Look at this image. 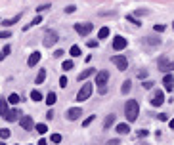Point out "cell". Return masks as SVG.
I'll use <instances>...</instances> for the list:
<instances>
[{
  "mask_svg": "<svg viewBox=\"0 0 174 145\" xmlns=\"http://www.w3.org/2000/svg\"><path fill=\"white\" fill-rule=\"evenodd\" d=\"M124 115H126V120L128 122H134L140 115V105L136 99H128L124 103Z\"/></svg>",
  "mask_w": 174,
  "mask_h": 145,
  "instance_id": "obj_1",
  "label": "cell"
},
{
  "mask_svg": "<svg viewBox=\"0 0 174 145\" xmlns=\"http://www.w3.org/2000/svg\"><path fill=\"white\" fill-rule=\"evenodd\" d=\"M57 40H60V38H57L56 31H46V33H44V46H46V48H52Z\"/></svg>",
  "mask_w": 174,
  "mask_h": 145,
  "instance_id": "obj_2",
  "label": "cell"
},
{
  "mask_svg": "<svg viewBox=\"0 0 174 145\" xmlns=\"http://www.w3.org/2000/svg\"><path fill=\"white\" fill-rule=\"evenodd\" d=\"M92 29H94V25L92 23H75V31L81 36H86V34H90L92 33Z\"/></svg>",
  "mask_w": 174,
  "mask_h": 145,
  "instance_id": "obj_3",
  "label": "cell"
},
{
  "mask_svg": "<svg viewBox=\"0 0 174 145\" xmlns=\"http://www.w3.org/2000/svg\"><path fill=\"white\" fill-rule=\"evenodd\" d=\"M90 96H92V84H84L81 90H78V94H77V101H84Z\"/></svg>",
  "mask_w": 174,
  "mask_h": 145,
  "instance_id": "obj_4",
  "label": "cell"
},
{
  "mask_svg": "<svg viewBox=\"0 0 174 145\" xmlns=\"http://www.w3.org/2000/svg\"><path fill=\"white\" fill-rule=\"evenodd\" d=\"M111 61H113L115 65H117V69H119V71H126V69H128V59H126L124 55H113Z\"/></svg>",
  "mask_w": 174,
  "mask_h": 145,
  "instance_id": "obj_5",
  "label": "cell"
},
{
  "mask_svg": "<svg viewBox=\"0 0 174 145\" xmlns=\"http://www.w3.org/2000/svg\"><path fill=\"white\" fill-rule=\"evenodd\" d=\"M159 69H161V71H165V72L174 71V61H168V59H166V55H163V58H159Z\"/></svg>",
  "mask_w": 174,
  "mask_h": 145,
  "instance_id": "obj_6",
  "label": "cell"
},
{
  "mask_svg": "<svg viewBox=\"0 0 174 145\" xmlns=\"http://www.w3.org/2000/svg\"><path fill=\"white\" fill-rule=\"evenodd\" d=\"M21 128L23 130H27V132H31L35 128V122H33V117H29V115H25V117H21Z\"/></svg>",
  "mask_w": 174,
  "mask_h": 145,
  "instance_id": "obj_7",
  "label": "cell"
},
{
  "mask_svg": "<svg viewBox=\"0 0 174 145\" xmlns=\"http://www.w3.org/2000/svg\"><path fill=\"white\" fill-rule=\"evenodd\" d=\"M163 103H165V94H163L161 90H157L153 94V97H151V105L159 107V105H163Z\"/></svg>",
  "mask_w": 174,
  "mask_h": 145,
  "instance_id": "obj_8",
  "label": "cell"
},
{
  "mask_svg": "<svg viewBox=\"0 0 174 145\" xmlns=\"http://www.w3.org/2000/svg\"><path fill=\"white\" fill-rule=\"evenodd\" d=\"M107 80H109V72L107 71H99L98 75H96V84L98 86H105V84H107Z\"/></svg>",
  "mask_w": 174,
  "mask_h": 145,
  "instance_id": "obj_9",
  "label": "cell"
},
{
  "mask_svg": "<svg viewBox=\"0 0 174 145\" xmlns=\"http://www.w3.org/2000/svg\"><path fill=\"white\" fill-rule=\"evenodd\" d=\"M126 44H128V42H126V38H123V36H115V38H113V48L115 50H124Z\"/></svg>",
  "mask_w": 174,
  "mask_h": 145,
  "instance_id": "obj_10",
  "label": "cell"
},
{
  "mask_svg": "<svg viewBox=\"0 0 174 145\" xmlns=\"http://www.w3.org/2000/svg\"><path fill=\"white\" fill-rule=\"evenodd\" d=\"M82 115V109H78V107H73V109H69V111H67V118H69V120H77L78 117Z\"/></svg>",
  "mask_w": 174,
  "mask_h": 145,
  "instance_id": "obj_11",
  "label": "cell"
},
{
  "mask_svg": "<svg viewBox=\"0 0 174 145\" xmlns=\"http://www.w3.org/2000/svg\"><path fill=\"white\" fill-rule=\"evenodd\" d=\"M174 78H172V75H165V78H163V84H165V90L166 92H172L174 90Z\"/></svg>",
  "mask_w": 174,
  "mask_h": 145,
  "instance_id": "obj_12",
  "label": "cell"
},
{
  "mask_svg": "<svg viewBox=\"0 0 174 145\" xmlns=\"http://www.w3.org/2000/svg\"><path fill=\"white\" fill-rule=\"evenodd\" d=\"M38 61H40V54H38V52H33V54L29 55V61H27V65H29V67H35L36 63H38Z\"/></svg>",
  "mask_w": 174,
  "mask_h": 145,
  "instance_id": "obj_13",
  "label": "cell"
},
{
  "mask_svg": "<svg viewBox=\"0 0 174 145\" xmlns=\"http://www.w3.org/2000/svg\"><path fill=\"white\" fill-rule=\"evenodd\" d=\"M19 19H21V13L14 15V17H10V19H4V21H2V25H4V27H12V25H15V23L19 21Z\"/></svg>",
  "mask_w": 174,
  "mask_h": 145,
  "instance_id": "obj_14",
  "label": "cell"
},
{
  "mask_svg": "<svg viewBox=\"0 0 174 145\" xmlns=\"http://www.w3.org/2000/svg\"><path fill=\"white\" fill-rule=\"evenodd\" d=\"M8 113H10L8 101H6V99H0V115H2L4 118H6V117H8Z\"/></svg>",
  "mask_w": 174,
  "mask_h": 145,
  "instance_id": "obj_15",
  "label": "cell"
},
{
  "mask_svg": "<svg viewBox=\"0 0 174 145\" xmlns=\"http://www.w3.org/2000/svg\"><path fill=\"white\" fill-rule=\"evenodd\" d=\"M113 124H115V115H107V117H105V120H103V128L107 130V128H111Z\"/></svg>",
  "mask_w": 174,
  "mask_h": 145,
  "instance_id": "obj_16",
  "label": "cell"
},
{
  "mask_svg": "<svg viewBox=\"0 0 174 145\" xmlns=\"http://www.w3.org/2000/svg\"><path fill=\"white\" fill-rule=\"evenodd\" d=\"M92 75H94V69H86V71H82V72H81V75H78V76H77V78H78V80H81V82H82V80H86V78H88V76H92Z\"/></svg>",
  "mask_w": 174,
  "mask_h": 145,
  "instance_id": "obj_17",
  "label": "cell"
},
{
  "mask_svg": "<svg viewBox=\"0 0 174 145\" xmlns=\"http://www.w3.org/2000/svg\"><path fill=\"white\" fill-rule=\"evenodd\" d=\"M117 132L119 134H128L130 132V126L126 122H121V124H117Z\"/></svg>",
  "mask_w": 174,
  "mask_h": 145,
  "instance_id": "obj_18",
  "label": "cell"
},
{
  "mask_svg": "<svg viewBox=\"0 0 174 145\" xmlns=\"http://www.w3.org/2000/svg\"><path fill=\"white\" fill-rule=\"evenodd\" d=\"M56 101H57V96L54 94V92H50V94H48V96H46V103H48V105L52 107V105H54V103H56Z\"/></svg>",
  "mask_w": 174,
  "mask_h": 145,
  "instance_id": "obj_19",
  "label": "cell"
},
{
  "mask_svg": "<svg viewBox=\"0 0 174 145\" xmlns=\"http://www.w3.org/2000/svg\"><path fill=\"white\" fill-rule=\"evenodd\" d=\"M40 23H42V17H40V15H36V17L33 19V21H31V23L27 25V27H25V31H29L31 27H36V25H40Z\"/></svg>",
  "mask_w": 174,
  "mask_h": 145,
  "instance_id": "obj_20",
  "label": "cell"
},
{
  "mask_svg": "<svg viewBox=\"0 0 174 145\" xmlns=\"http://www.w3.org/2000/svg\"><path fill=\"white\" fill-rule=\"evenodd\" d=\"M46 78V69H40L38 71V75H36V84H42Z\"/></svg>",
  "mask_w": 174,
  "mask_h": 145,
  "instance_id": "obj_21",
  "label": "cell"
},
{
  "mask_svg": "<svg viewBox=\"0 0 174 145\" xmlns=\"http://www.w3.org/2000/svg\"><path fill=\"white\" fill-rule=\"evenodd\" d=\"M126 21H130V23H134V25H136V27H140V25H142V23H140V19H138V17H136V15H132V13H128V15H126Z\"/></svg>",
  "mask_w": 174,
  "mask_h": 145,
  "instance_id": "obj_22",
  "label": "cell"
},
{
  "mask_svg": "<svg viewBox=\"0 0 174 145\" xmlns=\"http://www.w3.org/2000/svg\"><path fill=\"white\" fill-rule=\"evenodd\" d=\"M19 101H21V97H19L17 94H10V97H8V103H12V105H17Z\"/></svg>",
  "mask_w": 174,
  "mask_h": 145,
  "instance_id": "obj_23",
  "label": "cell"
},
{
  "mask_svg": "<svg viewBox=\"0 0 174 145\" xmlns=\"http://www.w3.org/2000/svg\"><path fill=\"white\" fill-rule=\"evenodd\" d=\"M17 115H19V111H15V109H14V111H10V113H8V117H6V118H8L10 122H14V120H17Z\"/></svg>",
  "mask_w": 174,
  "mask_h": 145,
  "instance_id": "obj_24",
  "label": "cell"
},
{
  "mask_svg": "<svg viewBox=\"0 0 174 145\" xmlns=\"http://www.w3.org/2000/svg\"><path fill=\"white\" fill-rule=\"evenodd\" d=\"M109 36V29L107 27H102L99 29V33H98V38H107Z\"/></svg>",
  "mask_w": 174,
  "mask_h": 145,
  "instance_id": "obj_25",
  "label": "cell"
},
{
  "mask_svg": "<svg viewBox=\"0 0 174 145\" xmlns=\"http://www.w3.org/2000/svg\"><path fill=\"white\" fill-rule=\"evenodd\" d=\"M31 99H33V101H40L42 99V94H40L38 90H33V92H31Z\"/></svg>",
  "mask_w": 174,
  "mask_h": 145,
  "instance_id": "obj_26",
  "label": "cell"
},
{
  "mask_svg": "<svg viewBox=\"0 0 174 145\" xmlns=\"http://www.w3.org/2000/svg\"><path fill=\"white\" fill-rule=\"evenodd\" d=\"M130 88H132V86H130V80H124V82H123V88H121V92H123V94H128Z\"/></svg>",
  "mask_w": 174,
  "mask_h": 145,
  "instance_id": "obj_27",
  "label": "cell"
},
{
  "mask_svg": "<svg viewBox=\"0 0 174 145\" xmlns=\"http://www.w3.org/2000/svg\"><path fill=\"white\" fill-rule=\"evenodd\" d=\"M69 54L73 55V58H78V55H81V48H78V46H71V52Z\"/></svg>",
  "mask_w": 174,
  "mask_h": 145,
  "instance_id": "obj_28",
  "label": "cell"
},
{
  "mask_svg": "<svg viewBox=\"0 0 174 145\" xmlns=\"http://www.w3.org/2000/svg\"><path fill=\"white\" fill-rule=\"evenodd\" d=\"M73 65H75V63H73V61H63L61 69H63V71H69V69H73Z\"/></svg>",
  "mask_w": 174,
  "mask_h": 145,
  "instance_id": "obj_29",
  "label": "cell"
},
{
  "mask_svg": "<svg viewBox=\"0 0 174 145\" xmlns=\"http://www.w3.org/2000/svg\"><path fill=\"white\" fill-rule=\"evenodd\" d=\"M145 42H147V44H151V46H155V44H161V40H159V38H151V36H147Z\"/></svg>",
  "mask_w": 174,
  "mask_h": 145,
  "instance_id": "obj_30",
  "label": "cell"
},
{
  "mask_svg": "<svg viewBox=\"0 0 174 145\" xmlns=\"http://www.w3.org/2000/svg\"><path fill=\"white\" fill-rule=\"evenodd\" d=\"M94 118H96V117H94V115H90V117H88V118H84V122H82V126H84V128H86V126H90V124L94 122Z\"/></svg>",
  "mask_w": 174,
  "mask_h": 145,
  "instance_id": "obj_31",
  "label": "cell"
},
{
  "mask_svg": "<svg viewBox=\"0 0 174 145\" xmlns=\"http://www.w3.org/2000/svg\"><path fill=\"white\" fill-rule=\"evenodd\" d=\"M46 130H48L46 124H36V132H38V134H46Z\"/></svg>",
  "mask_w": 174,
  "mask_h": 145,
  "instance_id": "obj_32",
  "label": "cell"
},
{
  "mask_svg": "<svg viewBox=\"0 0 174 145\" xmlns=\"http://www.w3.org/2000/svg\"><path fill=\"white\" fill-rule=\"evenodd\" d=\"M0 138H2V139H8V138H10V130L2 128V130H0Z\"/></svg>",
  "mask_w": 174,
  "mask_h": 145,
  "instance_id": "obj_33",
  "label": "cell"
},
{
  "mask_svg": "<svg viewBox=\"0 0 174 145\" xmlns=\"http://www.w3.org/2000/svg\"><path fill=\"white\" fill-rule=\"evenodd\" d=\"M10 36H12L10 31H2V33H0V38H10Z\"/></svg>",
  "mask_w": 174,
  "mask_h": 145,
  "instance_id": "obj_34",
  "label": "cell"
},
{
  "mask_svg": "<svg viewBox=\"0 0 174 145\" xmlns=\"http://www.w3.org/2000/svg\"><path fill=\"white\" fill-rule=\"evenodd\" d=\"M153 84H155V82H151V80H145V82H144V84H142V86H144L145 90H149V88L153 86Z\"/></svg>",
  "mask_w": 174,
  "mask_h": 145,
  "instance_id": "obj_35",
  "label": "cell"
},
{
  "mask_svg": "<svg viewBox=\"0 0 174 145\" xmlns=\"http://www.w3.org/2000/svg\"><path fill=\"white\" fill-rule=\"evenodd\" d=\"M52 141H54V143H60V141H61V136H60V134H54V136H52Z\"/></svg>",
  "mask_w": 174,
  "mask_h": 145,
  "instance_id": "obj_36",
  "label": "cell"
},
{
  "mask_svg": "<svg viewBox=\"0 0 174 145\" xmlns=\"http://www.w3.org/2000/svg\"><path fill=\"white\" fill-rule=\"evenodd\" d=\"M60 86H61V88L67 86V76H61V78H60Z\"/></svg>",
  "mask_w": 174,
  "mask_h": 145,
  "instance_id": "obj_37",
  "label": "cell"
},
{
  "mask_svg": "<svg viewBox=\"0 0 174 145\" xmlns=\"http://www.w3.org/2000/svg\"><path fill=\"white\" fill-rule=\"evenodd\" d=\"M155 33H163V31H165V25H155Z\"/></svg>",
  "mask_w": 174,
  "mask_h": 145,
  "instance_id": "obj_38",
  "label": "cell"
},
{
  "mask_svg": "<svg viewBox=\"0 0 174 145\" xmlns=\"http://www.w3.org/2000/svg\"><path fill=\"white\" fill-rule=\"evenodd\" d=\"M75 10H77V6H67V8H65V12H67V13H73Z\"/></svg>",
  "mask_w": 174,
  "mask_h": 145,
  "instance_id": "obj_39",
  "label": "cell"
},
{
  "mask_svg": "<svg viewBox=\"0 0 174 145\" xmlns=\"http://www.w3.org/2000/svg\"><path fill=\"white\" fill-rule=\"evenodd\" d=\"M147 134H149V132H147V130H140V132H138V136H140V138H145Z\"/></svg>",
  "mask_w": 174,
  "mask_h": 145,
  "instance_id": "obj_40",
  "label": "cell"
},
{
  "mask_svg": "<svg viewBox=\"0 0 174 145\" xmlns=\"http://www.w3.org/2000/svg\"><path fill=\"white\" fill-rule=\"evenodd\" d=\"M88 46H90V48H96L98 42H96V40H88Z\"/></svg>",
  "mask_w": 174,
  "mask_h": 145,
  "instance_id": "obj_41",
  "label": "cell"
},
{
  "mask_svg": "<svg viewBox=\"0 0 174 145\" xmlns=\"http://www.w3.org/2000/svg\"><path fill=\"white\" fill-rule=\"evenodd\" d=\"M10 50H12V48H10V46H4V50H2V54H4V55H8V54H10Z\"/></svg>",
  "mask_w": 174,
  "mask_h": 145,
  "instance_id": "obj_42",
  "label": "cell"
},
{
  "mask_svg": "<svg viewBox=\"0 0 174 145\" xmlns=\"http://www.w3.org/2000/svg\"><path fill=\"white\" fill-rule=\"evenodd\" d=\"M121 141H119V139H111V141H107V145H119Z\"/></svg>",
  "mask_w": 174,
  "mask_h": 145,
  "instance_id": "obj_43",
  "label": "cell"
},
{
  "mask_svg": "<svg viewBox=\"0 0 174 145\" xmlns=\"http://www.w3.org/2000/svg\"><path fill=\"white\" fill-rule=\"evenodd\" d=\"M54 55H56V58H61V55H63V50H56Z\"/></svg>",
  "mask_w": 174,
  "mask_h": 145,
  "instance_id": "obj_44",
  "label": "cell"
},
{
  "mask_svg": "<svg viewBox=\"0 0 174 145\" xmlns=\"http://www.w3.org/2000/svg\"><path fill=\"white\" fill-rule=\"evenodd\" d=\"M52 117H54V113H52V111L46 113V118H48V120H52Z\"/></svg>",
  "mask_w": 174,
  "mask_h": 145,
  "instance_id": "obj_45",
  "label": "cell"
},
{
  "mask_svg": "<svg viewBox=\"0 0 174 145\" xmlns=\"http://www.w3.org/2000/svg\"><path fill=\"white\" fill-rule=\"evenodd\" d=\"M159 120H168V117L165 115V113H163V115H159Z\"/></svg>",
  "mask_w": 174,
  "mask_h": 145,
  "instance_id": "obj_46",
  "label": "cell"
},
{
  "mask_svg": "<svg viewBox=\"0 0 174 145\" xmlns=\"http://www.w3.org/2000/svg\"><path fill=\"white\" fill-rule=\"evenodd\" d=\"M147 12H145V10H138V12H136V15H145Z\"/></svg>",
  "mask_w": 174,
  "mask_h": 145,
  "instance_id": "obj_47",
  "label": "cell"
},
{
  "mask_svg": "<svg viewBox=\"0 0 174 145\" xmlns=\"http://www.w3.org/2000/svg\"><path fill=\"white\" fill-rule=\"evenodd\" d=\"M36 145H48V143H46V139H40V141L36 143Z\"/></svg>",
  "mask_w": 174,
  "mask_h": 145,
  "instance_id": "obj_48",
  "label": "cell"
},
{
  "mask_svg": "<svg viewBox=\"0 0 174 145\" xmlns=\"http://www.w3.org/2000/svg\"><path fill=\"white\" fill-rule=\"evenodd\" d=\"M168 126H170V128H172V130H174V118H172V120H170V122H168Z\"/></svg>",
  "mask_w": 174,
  "mask_h": 145,
  "instance_id": "obj_49",
  "label": "cell"
},
{
  "mask_svg": "<svg viewBox=\"0 0 174 145\" xmlns=\"http://www.w3.org/2000/svg\"><path fill=\"white\" fill-rule=\"evenodd\" d=\"M4 58H6V55H4V54H0V61H2V59H4Z\"/></svg>",
  "mask_w": 174,
  "mask_h": 145,
  "instance_id": "obj_50",
  "label": "cell"
},
{
  "mask_svg": "<svg viewBox=\"0 0 174 145\" xmlns=\"http://www.w3.org/2000/svg\"><path fill=\"white\" fill-rule=\"evenodd\" d=\"M0 145H4V141H0Z\"/></svg>",
  "mask_w": 174,
  "mask_h": 145,
  "instance_id": "obj_51",
  "label": "cell"
},
{
  "mask_svg": "<svg viewBox=\"0 0 174 145\" xmlns=\"http://www.w3.org/2000/svg\"><path fill=\"white\" fill-rule=\"evenodd\" d=\"M172 29H174V23H172Z\"/></svg>",
  "mask_w": 174,
  "mask_h": 145,
  "instance_id": "obj_52",
  "label": "cell"
}]
</instances>
